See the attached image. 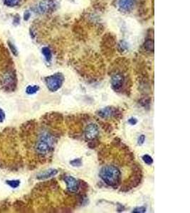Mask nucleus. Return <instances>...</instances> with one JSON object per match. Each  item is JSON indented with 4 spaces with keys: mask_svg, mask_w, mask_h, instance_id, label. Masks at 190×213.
<instances>
[{
    "mask_svg": "<svg viewBox=\"0 0 190 213\" xmlns=\"http://www.w3.org/2000/svg\"><path fill=\"white\" fill-rule=\"evenodd\" d=\"M58 173L59 171L57 169L50 168L46 170V171L42 172V173H40L39 174H38L37 176H36V178H37L38 180H45V179H48L51 177H53V176H55Z\"/></svg>",
    "mask_w": 190,
    "mask_h": 213,
    "instance_id": "obj_9",
    "label": "nucleus"
},
{
    "mask_svg": "<svg viewBox=\"0 0 190 213\" xmlns=\"http://www.w3.org/2000/svg\"><path fill=\"white\" fill-rule=\"evenodd\" d=\"M8 46H9V47H10L11 53H12L14 56H17L18 55L17 49V48L15 47L14 45L12 43L8 41Z\"/></svg>",
    "mask_w": 190,
    "mask_h": 213,
    "instance_id": "obj_18",
    "label": "nucleus"
},
{
    "mask_svg": "<svg viewBox=\"0 0 190 213\" xmlns=\"http://www.w3.org/2000/svg\"><path fill=\"white\" fill-rule=\"evenodd\" d=\"M146 212V208L145 207H135L132 210V212L134 213H144Z\"/></svg>",
    "mask_w": 190,
    "mask_h": 213,
    "instance_id": "obj_19",
    "label": "nucleus"
},
{
    "mask_svg": "<svg viewBox=\"0 0 190 213\" xmlns=\"http://www.w3.org/2000/svg\"><path fill=\"white\" fill-rule=\"evenodd\" d=\"M39 90L38 85H29L26 89V92L28 95H34Z\"/></svg>",
    "mask_w": 190,
    "mask_h": 213,
    "instance_id": "obj_13",
    "label": "nucleus"
},
{
    "mask_svg": "<svg viewBox=\"0 0 190 213\" xmlns=\"http://www.w3.org/2000/svg\"><path fill=\"white\" fill-rule=\"evenodd\" d=\"M53 6H54L53 2L50 1H46V2H43L40 4L39 9L40 10L43 12H47L48 11L51 10Z\"/></svg>",
    "mask_w": 190,
    "mask_h": 213,
    "instance_id": "obj_11",
    "label": "nucleus"
},
{
    "mask_svg": "<svg viewBox=\"0 0 190 213\" xmlns=\"http://www.w3.org/2000/svg\"><path fill=\"white\" fill-rule=\"evenodd\" d=\"M6 184H7L9 186L12 188H17L20 185V182L19 180H6Z\"/></svg>",
    "mask_w": 190,
    "mask_h": 213,
    "instance_id": "obj_14",
    "label": "nucleus"
},
{
    "mask_svg": "<svg viewBox=\"0 0 190 213\" xmlns=\"http://www.w3.org/2000/svg\"><path fill=\"white\" fill-rule=\"evenodd\" d=\"M70 164L74 167H80L82 166V160L81 158H75L70 161Z\"/></svg>",
    "mask_w": 190,
    "mask_h": 213,
    "instance_id": "obj_16",
    "label": "nucleus"
},
{
    "mask_svg": "<svg viewBox=\"0 0 190 213\" xmlns=\"http://www.w3.org/2000/svg\"><path fill=\"white\" fill-rule=\"evenodd\" d=\"M68 192H76L79 189V182L75 178L71 176H65L63 178Z\"/></svg>",
    "mask_w": 190,
    "mask_h": 213,
    "instance_id": "obj_5",
    "label": "nucleus"
},
{
    "mask_svg": "<svg viewBox=\"0 0 190 213\" xmlns=\"http://www.w3.org/2000/svg\"><path fill=\"white\" fill-rule=\"evenodd\" d=\"M115 114V110L111 106H106L98 112V115L103 119L111 118Z\"/></svg>",
    "mask_w": 190,
    "mask_h": 213,
    "instance_id": "obj_8",
    "label": "nucleus"
},
{
    "mask_svg": "<svg viewBox=\"0 0 190 213\" xmlns=\"http://www.w3.org/2000/svg\"><path fill=\"white\" fill-rule=\"evenodd\" d=\"M100 178L109 186L118 188L121 182V172L118 168L113 165H107L100 169Z\"/></svg>",
    "mask_w": 190,
    "mask_h": 213,
    "instance_id": "obj_1",
    "label": "nucleus"
},
{
    "mask_svg": "<svg viewBox=\"0 0 190 213\" xmlns=\"http://www.w3.org/2000/svg\"><path fill=\"white\" fill-rule=\"evenodd\" d=\"M143 161L148 165H151V164H152V163H153L152 158L151 157L150 155H148V154H145V155L143 156Z\"/></svg>",
    "mask_w": 190,
    "mask_h": 213,
    "instance_id": "obj_17",
    "label": "nucleus"
},
{
    "mask_svg": "<svg viewBox=\"0 0 190 213\" xmlns=\"http://www.w3.org/2000/svg\"><path fill=\"white\" fill-rule=\"evenodd\" d=\"M16 83V79L14 76H13L12 73L11 72H8L6 73L2 78V85L4 87L6 88H10V89H12V87L15 86Z\"/></svg>",
    "mask_w": 190,
    "mask_h": 213,
    "instance_id": "obj_7",
    "label": "nucleus"
},
{
    "mask_svg": "<svg viewBox=\"0 0 190 213\" xmlns=\"http://www.w3.org/2000/svg\"><path fill=\"white\" fill-rule=\"evenodd\" d=\"M54 143L55 138L51 134L43 132L39 136L36 143V151L42 156L47 155L53 149Z\"/></svg>",
    "mask_w": 190,
    "mask_h": 213,
    "instance_id": "obj_2",
    "label": "nucleus"
},
{
    "mask_svg": "<svg viewBox=\"0 0 190 213\" xmlns=\"http://www.w3.org/2000/svg\"><path fill=\"white\" fill-rule=\"evenodd\" d=\"M128 122H129V124H131V125H135V124L137 123V120L136 118H133V117H132V118H130L129 120H128Z\"/></svg>",
    "mask_w": 190,
    "mask_h": 213,
    "instance_id": "obj_22",
    "label": "nucleus"
},
{
    "mask_svg": "<svg viewBox=\"0 0 190 213\" xmlns=\"http://www.w3.org/2000/svg\"><path fill=\"white\" fill-rule=\"evenodd\" d=\"M65 80L63 75L61 72H57L45 78L46 85L51 92H56L62 87Z\"/></svg>",
    "mask_w": 190,
    "mask_h": 213,
    "instance_id": "obj_3",
    "label": "nucleus"
},
{
    "mask_svg": "<svg viewBox=\"0 0 190 213\" xmlns=\"http://www.w3.org/2000/svg\"><path fill=\"white\" fill-rule=\"evenodd\" d=\"M20 0H4V4L8 6H15L19 4Z\"/></svg>",
    "mask_w": 190,
    "mask_h": 213,
    "instance_id": "obj_15",
    "label": "nucleus"
},
{
    "mask_svg": "<svg viewBox=\"0 0 190 213\" xmlns=\"http://www.w3.org/2000/svg\"><path fill=\"white\" fill-rule=\"evenodd\" d=\"M145 135H143V134H142L140 135L139 137L138 138V144L139 145H143L144 144V142H145Z\"/></svg>",
    "mask_w": 190,
    "mask_h": 213,
    "instance_id": "obj_20",
    "label": "nucleus"
},
{
    "mask_svg": "<svg viewBox=\"0 0 190 213\" xmlns=\"http://www.w3.org/2000/svg\"><path fill=\"white\" fill-rule=\"evenodd\" d=\"M42 52L43 56L45 57L46 60L47 62H50V61L51 60V58H52V53H51V50H50L49 48L43 47V48L42 49Z\"/></svg>",
    "mask_w": 190,
    "mask_h": 213,
    "instance_id": "obj_12",
    "label": "nucleus"
},
{
    "mask_svg": "<svg viewBox=\"0 0 190 213\" xmlns=\"http://www.w3.org/2000/svg\"><path fill=\"white\" fill-rule=\"evenodd\" d=\"M135 0H119L118 5L123 11L128 12L133 7Z\"/></svg>",
    "mask_w": 190,
    "mask_h": 213,
    "instance_id": "obj_10",
    "label": "nucleus"
},
{
    "mask_svg": "<svg viewBox=\"0 0 190 213\" xmlns=\"http://www.w3.org/2000/svg\"><path fill=\"white\" fill-rule=\"evenodd\" d=\"M29 16H30V14L29 13V12H25L24 14V19L25 20H27L29 18Z\"/></svg>",
    "mask_w": 190,
    "mask_h": 213,
    "instance_id": "obj_23",
    "label": "nucleus"
},
{
    "mask_svg": "<svg viewBox=\"0 0 190 213\" xmlns=\"http://www.w3.org/2000/svg\"><path fill=\"white\" fill-rule=\"evenodd\" d=\"M5 119V113L0 108V123L3 122Z\"/></svg>",
    "mask_w": 190,
    "mask_h": 213,
    "instance_id": "obj_21",
    "label": "nucleus"
},
{
    "mask_svg": "<svg viewBox=\"0 0 190 213\" xmlns=\"http://www.w3.org/2000/svg\"><path fill=\"white\" fill-rule=\"evenodd\" d=\"M125 82V78L121 73H116L114 74L113 76L111 77V85L112 87L114 90L118 91L123 87V84Z\"/></svg>",
    "mask_w": 190,
    "mask_h": 213,
    "instance_id": "obj_6",
    "label": "nucleus"
},
{
    "mask_svg": "<svg viewBox=\"0 0 190 213\" xmlns=\"http://www.w3.org/2000/svg\"><path fill=\"white\" fill-rule=\"evenodd\" d=\"M99 134V129L97 124L91 123L86 126L85 130V137L87 140L95 139Z\"/></svg>",
    "mask_w": 190,
    "mask_h": 213,
    "instance_id": "obj_4",
    "label": "nucleus"
}]
</instances>
